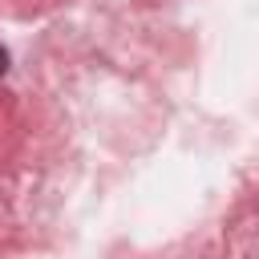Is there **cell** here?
I'll return each mask as SVG.
<instances>
[{
    "label": "cell",
    "mask_w": 259,
    "mask_h": 259,
    "mask_svg": "<svg viewBox=\"0 0 259 259\" xmlns=\"http://www.w3.org/2000/svg\"><path fill=\"white\" fill-rule=\"evenodd\" d=\"M4 69H8V53L0 49V77H4Z\"/></svg>",
    "instance_id": "cell-1"
}]
</instances>
